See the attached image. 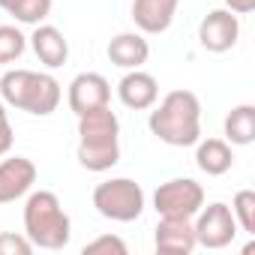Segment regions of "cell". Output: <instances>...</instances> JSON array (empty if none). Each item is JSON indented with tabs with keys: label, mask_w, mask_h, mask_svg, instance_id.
Wrapping results in <instances>:
<instances>
[{
	"label": "cell",
	"mask_w": 255,
	"mask_h": 255,
	"mask_svg": "<svg viewBox=\"0 0 255 255\" xmlns=\"http://www.w3.org/2000/svg\"><path fill=\"white\" fill-rule=\"evenodd\" d=\"M78 165L87 171H108L120 162V120L111 105L93 108L78 117Z\"/></svg>",
	"instance_id": "7a4b0ae2"
},
{
	"label": "cell",
	"mask_w": 255,
	"mask_h": 255,
	"mask_svg": "<svg viewBox=\"0 0 255 255\" xmlns=\"http://www.w3.org/2000/svg\"><path fill=\"white\" fill-rule=\"evenodd\" d=\"M225 141L231 147H246L255 141V105L243 102V105H234L228 114H225Z\"/></svg>",
	"instance_id": "e0dca14e"
},
{
	"label": "cell",
	"mask_w": 255,
	"mask_h": 255,
	"mask_svg": "<svg viewBox=\"0 0 255 255\" xmlns=\"http://www.w3.org/2000/svg\"><path fill=\"white\" fill-rule=\"evenodd\" d=\"M204 204V186L192 177H171L156 186L153 210L162 219H192Z\"/></svg>",
	"instance_id": "8992f818"
},
{
	"label": "cell",
	"mask_w": 255,
	"mask_h": 255,
	"mask_svg": "<svg viewBox=\"0 0 255 255\" xmlns=\"http://www.w3.org/2000/svg\"><path fill=\"white\" fill-rule=\"evenodd\" d=\"M12 141H15V129H12L9 114H6V102L0 99V156H6L12 150Z\"/></svg>",
	"instance_id": "603a6c76"
},
{
	"label": "cell",
	"mask_w": 255,
	"mask_h": 255,
	"mask_svg": "<svg viewBox=\"0 0 255 255\" xmlns=\"http://www.w3.org/2000/svg\"><path fill=\"white\" fill-rule=\"evenodd\" d=\"M105 54L117 69H141L150 57V42L144 39V33H117L108 42Z\"/></svg>",
	"instance_id": "9a60e30c"
},
{
	"label": "cell",
	"mask_w": 255,
	"mask_h": 255,
	"mask_svg": "<svg viewBox=\"0 0 255 255\" xmlns=\"http://www.w3.org/2000/svg\"><path fill=\"white\" fill-rule=\"evenodd\" d=\"M36 246L27 240V234L0 231V255H30Z\"/></svg>",
	"instance_id": "7402d4cb"
},
{
	"label": "cell",
	"mask_w": 255,
	"mask_h": 255,
	"mask_svg": "<svg viewBox=\"0 0 255 255\" xmlns=\"http://www.w3.org/2000/svg\"><path fill=\"white\" fill-rule=\"evenodd\" d=\"M36 60L45 66V69H60L66 60H69V39L63 36V30H57L54 24H36L33 33L27 36Z\"/></svg>",
	"instance_id": "7c38bea8"
},
{
	"label": "cell",
	"mask_w": 255,
	"mask_h": 255,
	"mask_svg": "<svg viewBox=\"0 0 255 255\" xmlns=\"http://www.w3.org/2000/svg\"><path fill=\"white\" fill-rule=\"evenodd\" d=\"M195 165L207 177H222L234 168V150L225 138H198L195 141Z\"/></svg>",
	"instance_id": "2e32d148"
},
{
	"label": "cell",
	"mask_w": 255,
	"mask_h": 255,
	"mask_svg": "<svg viewBox=\"0 0 255 255\" xmlns=\"http://www.w3.org/2000/svg\"><path fill=\"white\" fill-rule=\"evenodd\" d=\"M126 249H129V246H126L123 243V237H117V234H99L96 240H90V243H84V255H111V252H117V255H126Z\"/></svg>",
	"instance_id": "44dd1931"
},
{
	"label": "cell",
	"mask_w": 255,
	"mask_h": 255,
	"mask_svg": "<svg viewBox=\"0 0 255 255\" xmlns=\"http://www.w3.org/2000/svg\"><path fill=\"white\" fill-rule=\"evenodd\" d=\"M39 171L33 165V159L27 156H6L0 162V204H12L18 198H24L33 183H36Z\"/></svg>",
	"instance_id": "30bf717a"
},
{
	"label": "cell",
	"mask_w": 255,
	"mask_h": 255,
	"mask_svg": "<svg viewBox=\"0 0 255 255\" xmlns=\"http://www.w3.org/2000/svg\"><path fill=\"white\" fill-rule=\"evenodd\" d=\"M66 102H69V111L81 117L93 108L111 105V84L99 72H78L66 87Z\"/></svg>",
	"instance_id": "9c48e42d"
},
{
	"label": "cell",
	"mask_w": 255,
	"mask_h": 255,
	"mask_svg": "<svg viewBox=\"0 0 255 255\" xmlns=\"http://www.w3.org/2000/svg\"><path fill=\"white\" fill-rule=\"evenodd\" d=\"M27 51V36L15 24H0V63H12Z\"/></svg>",
	"instance_id": "d6986e66"
},
{
	"label": "cell",
	"mask_w": 255,
	"mask_h": 255,
	"mask_svg": "<svg viewBox=\"0 0 255 255\" xmlns=\"http://www.w3.org/2000/svg\"><path fill=\"white\" fill-rule=\"evenodd\" d=\"M24 234L36 249H66L72 240V219L51 189H30L24 201Z\"/></svg>",
	"instance_id": "3957f363"
},
{
	"label": "cell",
	"mask_w": 255,
	"mask_h": 255,
	"mask_svg": "<svg viewBox=\"0 0 255 255\" xmlns=\"http://www.w3.org/2000/svg\"><path fill=\"white\" fill-rule=\"evenodd\" d=\"M117 99L132 111H147L159 99V81L144 69H126V75L117 81Z\"/></svg>",
	"instance_id": "8fae6325"
},
{
	"label": "cell",
	"mask_w": 255,
	"mask_h": 255,
	"mask_svg": "<svg viewBox=\"0 0 255 255\" xmlns=\"http://www.w3.org/2000/svg\"><path fill=\"white\" fill-rule=\"evenodd\" d=\"M225 9H231L234 15H249L255 9V0H225Z\"/></svg>",
	"instance_id": "cb8c5ba5"
},
{
	"label": "cell",
	"mask_w": 255,
	"mask_h": 255,
	"mask_svg": "<svg viewBox=\"0 0 255 255\" xmlns=\"http://www.w3.org/2000/svg\"><path fill=\"white\" fill-rule=\"evenodd\" d=\"M153 243L159 252H168V255H189L198 240H195V228H192V219H162L159 216V225L153 231Z\"/></svg>",
	"instance_id": "5bb4252c"
},
{
	"label": "cell",
	"mask_w": 255,
	"mask_h": 255,
	"mask_svg": "<svg viewBox=\"0 0 255 255\" xmlns=\"http://www.w3.org/2000/svg\"><path fill=\"white\" fill-rule=\"evenodd\" d=\"M192 228H195V240L204 249H225L234 243L237 237V219L231 213V207L225 201H213V204H201V210L192 216Z\"/></svg>",
	"instance_id": "52a82bcc"
},
{
	"label": "cell",
	"mask_w": 255,
	"mask_h": 255,
	"mask_svg": "<svg viewBox=\"0 0 255 255\" xmlns=\"http://www.w3.org/2000/svg\"><path fill=\"white\" fill-rule=\"evenodd\" d=\"M240 39V18L231 9H210L198 24V42L210 54H225Z\"/></svg>",
	"instance_id": "ba28073f"
},
{
	"label": "cell",
	"mask_w": 255,
	"mask_h": 255,
	"mask_svg": "<svg viewBox=\"0 0 255 255\" xmlns=\"http://www.w3.org/2000/svg\"><path fill=\"white\" fill-rule=\"evenodd\" d=\"M0 99L9 108L27 111L33 117H48L57 111V105L63 99V87L51 72L9 69L0 78Z\"/></svg>",
	"instance_id": "277c9868"
},
{
	"label": "cell",
	"mask_w": 255,
	"mask_h": 255,
	"mask_svg": "<svg viewBox=\"0 0 255 255\" xmlns=\"http://www.w3.org/2000/svg\"><path fill=\"white\" fill-rule=\"evenodd\" d=\"M147 129L168 147H192L201 138V99L192 90H171L150 105Z\"/></svg>",
	"instance_id": "6da1fadb"
},
{
	"label": "cell",
	"mask_w": 255,
	"mask_h": 255,
	"mask_svg": "<svg viewBox=\"0 0 255 255\" xmlns=\"http://www.w3.org/2000/svg\"><path fill=\"white\" fill-rule=\"evenodd\" d=\"M231 213L237 219V228L246 234H255V192L252 189H240L231 201Z\"/></svg>",
	"instance_id": "ffe728a7"
},
{
	"label": "cell",
	"mask_w": 255,
	"mask_h": 255,
	"mask_svg": "<svg viewBox=\"0 0 255 255\" xmlns=\"http://www.w3.org/2000/svg\"><path fill=\"white\" fill-rule=\"evenodd\" d=\"M51 3L54 0H0V9L6 15H12L18 24H42L51 15Z\"/></svg>",
	"instance_id": "ac0fdd59"
},
{
	"label": "cell",
	"mask_w": 255,
	"mask_h": 255,
	"mask_svg": "<svg viewBox=\"0 0 255 255\" xmlns=\"http://www.w3.org/2000/svg\"><path fill=\"white\" fill-rule=\"evenodd\" d=\"M177 6H180V0H132V21L138 33L156 36L171 27Z\"/></svg>",
	"instance_id": "4fadbf2b"
},
{
	"label": "cell",
	"mask_w": 255,
	"mask_h": 255,
	"mask_svg": "<svg viewBox=\"0 0 255 255\" xmlns=\"http://www.w3.org/2000/svg\"><path fill=\"white\" fill-rule=\"evenodd\" d=\"M93 207L111 222H135L144 213V189L132 177H111L96 183Z\"/></svg>",
	"instance_id": "5b68a950"
}]
</instances>
